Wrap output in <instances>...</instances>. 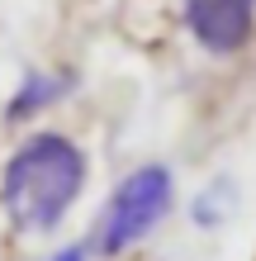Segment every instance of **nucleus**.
I'll use <instances>...</instances> for the list:
<instances>
[{
    "label": "nucleus",
    "instance_id": "f257e3e1",
    "mask_svg": "<svg viewBox=\"0 0 256 261\" xmlns=\"http://www.w3.org/2000/svg\"><path fill=\"white\" fill-rule=\"evenodd\" d=\"M90 180V157L76 138L43 128L29 133L0 166V209L14 233L43 238L76 209Z\"/></svg>",
    "mask_w": 256,
    "mask_h": 261
},
{
    "label": "nucleus",
    "instance_id": "f03ea898",
    "mask_svg": "<svg viewBox=\"0 0 256 261\" xmlns=\"http://www.w3.org/2000/svg\"><path fill=\"white\" fill-rule=\"evenodd\" d=\"M171 209H176V176H171V166L147 162V166L128 171L109 190L95 228H90V247H95V256H124V252L138 247L143 238H152Z\"/></svg>",
    "mask_w": 256,
    "mask_h": 261
},
{
    "label": "nucleus",
    "instance_id": "7ed1b4c3",
    "mask_svg": "<svg viewBox=\"0 0 256 261\" xmlns=\"http://www.w3.org/2000/svg\"><path fill=\"white\" fill-rule=\"evenodd\" d=\"M180 24L209 57H237L256 43V0H180Z\"/></svg>",
    "mask_w": 256,
    "mask_h": 261
},
{
    "label": "nucleus",
    "instance_id": "20e7f679",
    "mask_svg": "<svg viewBox=\"0 0 256 261\" xmlns=\"http://www.w3.org/2000/svg\"><path fill=\"white\" fill-rule=\"evenodd\" d=\"M71 90H76V71H67V67H38V71H29L19 86H14V95L5 105V124H29V119H38L43 110H52V105H62Z\"/></svg>",
    "mask_w": 256,
    "mask_h": 261
},
{
    "label": "nucleus",
    "instance_id": "39448f33",
    "mask_svg": "<svg viewBox=\"0 0 256 261\" xmlns=\"http://www.w3.org/2000/svg\"><path fill=\"white\" fill-rule=\"evenodd\" d=\"M43 261H90V247H81V242H71V247H57V252H48Z\"/></svg>",
    "mask_w": 256,
    "mask_h": 261
}]
</instances>
